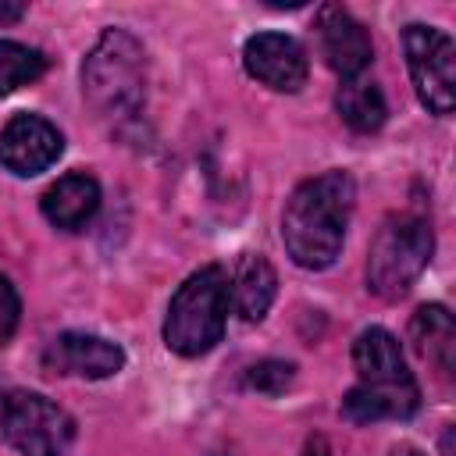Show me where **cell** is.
<instances>
[{
  "label": "cell",
  "instance_id": "5b68a950",
  "mask_svg": "<svg viewBox=\"0 0 456 456\" xmlns=\"http://www.w3.org/2000/svg\"><path fill=\"white\" fill-rule=\"evenodd\" d=\"M0 435L21 456H64L75 438V420L39 392H4Z\"/></svg>",
  "mask_w": 456,
  "mask_h": 456
},
{
  "label": "cell",
  "instance_id": "6da1fadb",
  "mask_svg": "<svg viewBox=\"0 0 456 456\" xmlns=\"http://www.w3.org/2000/svg\"><path fill=\"white\" fill-rule=\"evenodd\" d=\"M356 185L346 171H324L306 178L285 203L281 242L289 256L306 271H324L342 253Z\"/></svg>",
  "mask_w": 456,
  "mask_h": 456
},
{
  "label": "cell",
  "instance_id": "e0dca14e",
  "mask_svg": "<svg viewBox=\"0 0 456 456\" xmlns=\"http://www.w3.org/2000/svg\"><path fill=\"white\" fill-rule=\"evenodd\" d=\"M46 71V57L25 43L14 39H0V96L36 82Z\"/></svg>",
  "mask_w": 456,
  "mask_h": 456
},
{
  "label": "cell",
  "instance_id": "7c38bea8",
  "mask_svg": "<svg viewBox=\"0 0 456 456\" xmlns=\"http://www.w3.org/2000/svg\"><path fill=\"white\" fill-rule=\"evenodd\" d=\"M100 210V185L93 175L71 171L64 178H57L46 192H43V214L53 228L61 232H78L93 221V214Z\"/></svg>",
  "mask_w": 456,
  "mask_h": 456
},
{
  "label": "cell",
  "instance_id": "ac0fdd59",
  "mask_svg": "<svg viewBox=\"0 0 456 456\" xmlns=\"http://www.w3.org/2000/svg\"><path fill=\"white\" fill-rule=\"evenodd\" d=\"M292 378H296V367H292L289 360H260V363L249 367L246 385L256 388V392L278 395V392H285V388L292 385Z\"/></svg>",
  "mask_w": 456,
  "mask_h": 456
},
{
  "label": "cell",
  "instance_id": "52a82bcc",
  "mask_svg": "<svg viewBox=\"0 0 456 456\" xmlns=\"http://www.w3.org/2000/svg\"><path fill=\"white\" fill-rule=\"evenodd\" d=\"M61 132L39 114H14L0 132V164L18 178L46 171L61 157Z\"/></svg>",
  "mask_w": 456,
  "mask_h": 456
},
{
  "label": "cell",
  "instance_id": "7a4b0ae2",
  "mask_svg": "<svg viewBox=\"0 0 456 456\" xmlns=\"http://www.w3.org/2000/svg\"><path fill=\"white\" fill-rule=\"evenodd\" d=\"M232 303V281L224 267H203L189 274L178 292L171 296L167 317H164V342L178 356H203L210 353L228 321Z\"/></svg>",
  "mask_w": 456,
  "mask_h": 456
},
{
  "label": "cell",
  "instance_id": "ba28073f",
  "mask_svg": "<svg viewBox=\"0 0 456 456\" xmlns=\"http://www.w3.org/2000/svg\"><path fill=\"white\" fill-rule=\"evenodd\" d=\"M242 64L256 82H264L267 89H278V93H296L310 71L306 50L299 46V39H292L285 32L249 36L242 46Z\"/></svg>",
  "mask_w": 456,
  "mask_h": 456
},
{
  "label": "cell",
  "instance_id": "d6986e66",
  "mask_svg": "<svg viewBox=\"0 0 456 456\" xmlns=\"http://www.w3.org/2000/svg\"><path fill=\"white\" fill-rule=\"evenodd\" d=\"M18 317H21V299H18V292H14V285L0 274V346L14 335V328H18Z\"/></svg>",
  "mask_w": 456,
  "mask_h": 456
},
{
  "label": "cell",
  "instance_id": "4fadbf2b",
  "mask_svg": "<svg viewBox=\"0 0 456 456\" xmlns=\"http://www.w3.org/2000/svg\"><path fill=\"white\" fill-rule=\"evenodd\" d=\"M353 367L363 385H399L410 381V367L403 360L399 338L388 328H363L353 342Z\"/></svg>",
  "mask_w": 456,
  "mask_h": 456
},
{
  "label": "cell",
  "instance_id": "9c48e42d",
  "mask_svg": "<svg viewBox=\"0 0 456 456\" xmlns=\"http://www.w3.org/2000/svg\"><path fill=\"white\" fill-rule=\"evenodd\" d=\"M317 43L328 68L342 78H360V71L370 64L374 46L367 28L338 4H324L317 14Z\"/></svg>",
  "mask_w": 456,
  "mask_h": 456
},
{
  "label": "cell",
  "instance_id": "ffe728a7",
  "mask_svg": "<svg viewBox=\"0 0 456 456\" xmlns=\"http://www.w3.org/2000/svg\"><path fill=\"white\" fill-rule=\"evenodd\" d=\"M299 456H331V449H328V442L321 435H314V438H306V445H303Z\"/></svg>",
  "mask_w": 456,
  "mask_h": 456
},
{
  "label": "cell",
  "instance_id": "7402d4cb",
  "mask_svg": "<svg viewBox=\"0 0 456 456\" xmlns=\"http://www.w3.org/2000/svg\"><path fill=\"white\" fill-rule=\"evenodd\" d=\"M388 456H424V452H420L417 445H410V442H403V445H395V449H392Z\"/></svg>",
  "mask_w": 456,
  "mask_h": 456
},
{
  "label": "cell",
  "instance_id": "8992f818",
  "mask_svg": "<svg viewBox=\"0 0 456 456\" xmlns=\"http://www.w3.org/2000/svg\"><path fill=\"white\" fill-rule=\"evenodd\" d=\"M410 78L420 103L431 114H449L456 107V46L435 25H410L403 32Z\"/></svg>",
  "mask_w": 456,
  "mask_h": 456
},
{
  "label": "cell",
  "instance_id": "8fae6325",
  "mask_svg": "<svg viewBox=\"0 0 456 456\" xmlns=\"http://www.w3.org/2000/svg\"><path fill=\"white\" fill-rule=\"evenodd\" d=\"M420 406V388L417 381H399V385H356L342 399V417L353 424H374V420H406Z\"/></svg>",
  "mask_w": 456,
  "mask_h": 456
},
{
  "label": "cell",
  "instance_id": "5bb4252c",
  "mask_svg": "<svg viewBox=\"0 0 456 456\" xmlns=\"http://www.w3.org/2000/svg\"><path fill=\"white\" fill-rule=\"evenodd\" d=\"M278 296V274L274 267L260 256V253H246L239 271H235V281H232V299H235V310L242 321H264V314L271 310Z\"/></svg>",
  "mask_w": 456,
  "mask_h": 456
},
{
  "label": "cell",
  "instance_id": "9a60e30c",
  "mask_svg": "<svg viewBox=\"0 0 456 456\" xmlns=\"http://www.w3.org/2000/svg\"><path fill=\"white\" fill-rule=\"evenodd\" d=\"M410 338L420 356H428L442 374L452 370L456 360V324L442 303H428L410 321Z\"/></svg>",
  "mask_w": 456,
  "mask_h": 456
},
{
  "label": "cell",
  "instance_id": "30bf717a",
  "mask_svg": "<svg viewBox=\"0 0 456 456\" xmlns=\"http://www.w3.org/2000/svg\"><path fill=\"white\" fill-rule=\"evenodd\" d=\"M43 367L53 374H75V378H110L125 367V353L118 342L100 338V335H86V331H64L57 335L46 353H43Z\"/></svg>",
  "mask_w": 456,
  "mask_h": 456
},
{
  "label": "cell",
  "instance_id": "2e32d148",
  "mask_svg": "<svg viewBox=\"0 0 456 456\" xmlns=\"http://www.w3.org/2000/svg\"><path fill=\"white\" fill-rule=\"evenodd\" d=\"M335 107L342 114V121L353 128V132H378L388 118V103H385V93L378 89V82L370 78H346L338 86V96H335Z\"/></svg>",
  "mask_w": 456,
  "mask_h": 456
},
{
  "label": "cell",
  "instance_id": "277c9868",
  "mask_svg": "<svg viewBox=\"0 0 456 456\" xmlns=\"http://www.w3.org/2000/svg\"><path fill=\"white\" fill-rule=\"evenodd\" d=\"M435 249L431 224L417 214H392L381 221L370 256H367V285L381 299H399L424 274Z\"/></svg>",
  "mask_w": 456,
  "mask_h": 456
},
{
  "label": "cell",
  "instance_id": "44dd1931",
  "mask_svg": "<svg viewBox=\"0 0 456 456\" xmlns=\"http://www.w3.org/2000/svg\"><path fill=\"white\" fill-rule=\"evenodd\" d=\"M21 4H14V7H7V4H0V21H14V18H21Z\"/></svg>",
  "mask_w": 456,
  "mask_h": 456
},
{
  "label": "cell",
  "instance_id": "3957f363",
  "mask_svg": "<svg viewBox=\"0 0 456 456\" xmlns=\"http://www.w3.org/2000/svg\"><path fill=\"white\" fill-rule=\"evenodd\" d=\"M82 82H86V96L93 100V107L100 114H107V118L139 114L142 86H146L142 46L121 28L103 32L100 43L93 46V53L86 57Z\"/></svg>",
  "mask_w": 456,
  "mask_h": 456
}]
</instances>
